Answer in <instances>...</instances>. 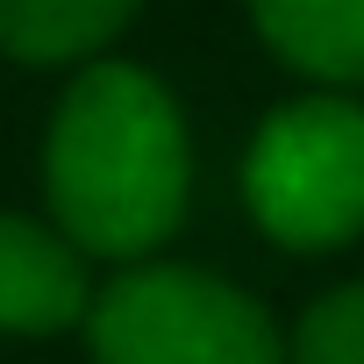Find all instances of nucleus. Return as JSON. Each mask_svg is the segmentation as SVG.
I'll return each instance as SVG.
<instances>
[{
	"mask_svg": "<svg viewBox=\"0 0 364 364\" xmlns=\"http://www.w3.org/2000/svg\"><path fill=\"white\" fill-rule=\"evenodd\" d=\"M86 257L58 229L0 208V336H65L86 321Z\"/></svg>",
	"mask_w": 364,
	"mask_h": 364,
	"instance_id": "20e7f679",
	"label": "nucleus"
},
{
	"mask_svg": "<svg viewBox=\"0 0 364 364\" xmlns=\"http://www.w3.org/2000/svg\"><path fill=\"white\" fill-rule=\"evenodd\" d=\"M293 364H364V286H336L300 314Z\"/></svg>",
	"mask_w": 364,
	"mask_h": 364,
	"instance_id": "0eeeda50",
	"label": "nucleus"
},
{
	"mask_svg": "<svg viewBox=\"0 0 364 364\" xmlns=\"http://www.w3.org/2000/svg\"><path fill=\"white\" fill-rule=\"evenodd\" d=\"M250 22L293 72L364 86V0H250Z\"/></svg>",
	"mask_w": 364,
	"mask_h": 364,
	"instance_id": "39448f33",
	"label": "nucleus"
},
{
	"mask_svg": "<svg viewBox=\"0 0 364 364\" xmlns=\"http://www.w3.org/2000/svg\"><path fill=\"white\" fill-rule=\"evenodd\" d=\"M93 364H286L279 321L200 264H129L86 307Z\"/></svg>",
	"mask_w": 364,
	"mask_h": 364,
	"instance_id": "f03ea898",
	"label": "nucleus"
},
{
	"mask_svg": "<svg viewBox=\"0 0 364 364\" xmlns=\"http://www.w3.org/2000/svg\"><path fill=\"white\" fill-rule=\"evenodd\" d=\"M243 200L286 250H336L364 236V107L343 93L272 107L243 150Z\"/></svg>",
	"mask_w": 364,
	"mask_h": 364,
	"instance_id": "7ed1b4c3",
	"label": "nucleus"
},
{
	"mask_svg": "<svg viewBox=\"0 0 364 364\" xmlns=\"http://www.w3.org/2000/svg\"><path fill=\"white\" fill-rule=\"evenodd\" d=\"M143 0H0V50L22 65H93Z\"/></svg>",
	"mask_w": 364,
	"mask_h": 364,
	"instance_id": "423d86ee",
	"label": "nucleus"
},
{
	"mask_svg": "<svg viewBox=\"0 0 364 364\" xmlns=\"http://www.w3.org/2000/svg\"><path fill=\"white\" fill-rule=\"evenodd\" d=\"M43 193L79 257L150 264L193 193V136L171 86L129 58H93L50 114Z\"/></svg>",
	"mask_w": 364,
	"mask_h": 364,
	"instance_id": "f257e3e1",
	"label": "nucleus"
}]
</instances>
